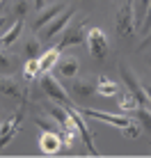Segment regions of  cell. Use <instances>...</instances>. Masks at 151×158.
<instances>
[{
    "label": "cell",
    "mask_w": 151,
    "mask_h": 158,
    "mask_svg": "<svg viewBox=\"0 0 151 158\" xmlns=\"http://www.w3.org/2000/svg\"><path fill=\"white\" fill-rule=\"evenodd\" d=\"M151 30V2H149V9H147V16H144V21H142V32L147 35V32Z\"/></svg>",
    "instance_id": "cell-24"
},
{
    "label": "cell",
    "mask_w": 151,
    "mask_h": 158,
    "mask_svg": "<svg viewBox=\"0 0 151 158\" xmlns=\"http://www.w3.org/2000/svg\"><path fill=\"white\" fill-rule=\"evenodd\" d=\"M121 133H124V135H126V138H131V140H133V138H137V135H140V133H142V124H140V122H135V119H133V122H131V124H128V126H126V128H124V131H121Z\"/></svg>",
    "instance_id": "cell-21"
},
{
    "label": "cell",
    "mask_w": 151,
    "mask_h": 158,
    "mask_svg": "<svg viewBox=\"0 0 151 158\" xmlns=\"http://www.w3.org/2000/svg\"><path fill=\"white\" fill-rule=\"evenodd\" d=\"M14 69V57L7 53V48L0 46V71L2 73H9Z\"/></svg>",
    "instance_id": "cell-19"
},
{
    "label": "cell",
    "mask_w": 151,
    "mask_h": 158,
    "mask_svg": "<svg viewBox=\"0 0 151 158\" xmlns=\"http://www.w3.org/2000/svg\"><path fill=\"white\" fill-rule=\"evenodd\" d=\"M0 92H2L5 96H12V99H25L23 94V87H21L12 76H0Z\"/></svg>",
    "instance_id": "cell-11"
},
{
    "label": "cell",
    "mask_w": 151,
    "mask_h": 158,
    "mask_svg": "<svg viewBox=\"0 0 151 158\" xmlns=\"http://www.w3.org/2000/svg\"><path fill=\"white\" fill-rule=\"evenodd\" d=\"M39 85H41V89H44V94L48 96V99H53V101L62 103V106H71V99H69L67 89H64V87L57 83V80L53 78L51 73H44V76H41Z\"/></svg>",
    "instance_id": "cell-4"
},
{
    "label": "cell",
    "mask_w": 151,
    "mask_h": 158,
    "mask_svg": "<svg viewBox=\"0 0 151 158\" xmlns=\"http://www.w3.org/2000/svg\"><path fill=\"white\" fill-rule=\"evenodd\" d=\"M121 78H124V83H126L128 87V92H133L135 94V99L140 106H149V96H147V89H144V85L137 80V76L135 71H133L128 64H121Z\"/></svg>",
    "instance_id": "cell-5"
},
{
    "label": "cell",
    "mask_w": 151,
    "mask_h": 158,
    "mask_svg": "<svg viewBox=\"0 0 151 158\" xmlns=\"http://www.w3.org/2000/svg\"><path fill=\"white\" fill-rule=\"evenodd\" d=\"M96 92H99L101 96H117V92H119V85L115 83V80L110 78V76H99V83H96Z\"/></svg>",
    "instance_id": "cell-15"
},
{
    "label": "cell",
    "mask_w": 151,
    "mask_h": 158,
    "mask_svg": "<svg viewBox=\"0 0 151 158\" xmlns=\"http://www.w3.org/2000/svg\"><path fill=\"white\" fill-rule=\"evenodd\" d=\"M147 37H149V39H151V35H147Z\"/></svg>",
    "instance_id": "cell-28"
},
{
    "label": "cell",
    "mask_w": 151,
    "mask_h": 158,
    "mask_svg": "<svg viewBox=\"0 0 151 158\" xmlns=\"http://www.w3.org/2000/svg\"><path fill=\"white\" fill-rule=\"evenodd\" d=\"M85 23H87V19H80V21H76L73 25H67L64 28V32H62V39H60V44H57V48H69V46H78L80 41L85 39Z\"/></svg>",
    "instance_id": "cell-6"
},
{
    "label": "cell",
    "mask_w": 151,
    "mask_h": 158,
    "mask_svg": "<svg viewBox=\"0 0 151 158\" xmlns=\"http://www.w3.org/2000/svg\"><path fill=\"white\" fill-rule=\"evenodd\" d=\"M35 7L37 9H44V0H35Z\"/></svg>",
    "instance_id": "cell-26"
},
{
    "label": "cell",
    "mask_w": 151,
    "mask_h": 158,
    "mask_svg": "<svg viewBox=\"0 0 151 158\" xmlns=\"http://www.w3.org/2000/svg\"><path fill=\"white\" fill-rule=\"evenodd\" d=\"M60 62V48H48L44 55L39 57V64H41V73H51L55 69V64Z\"/></svg>",
    "instance_id": "cell-13"
},
{
    "label": "cell",
    "mask_w": 151,
    "mask_h": 158,
    "mask_svg": "<svg viewBox=\"0 0 151 158\" xmlns=\"http://www.w3.org/2000/svg\"><path fill=\"white\" fill-rule=\"evenodd\" d=\"M137 106H140V103H137V99H135L133 92H126V94L121 96V101H119V110L121 112H133Z\"/></svg>",
    "instance_id": "cell-18"
},
{
    "label": "cell",
    "mask_w": 151,
    "mask_h": 158,
    "mask_svg": "<svg viewBox=\"0 0 151 158\" xmlns=\"http://www.w3.org/2000/svg\"><path fill=\"white\" fill-rule=\"evenodd\" d=\"M149 2H151V0H140V5H137V23H140V19L144 21L147 9H149Z\"/></svg>",
    "instance_id": "cell-23"
},
{
    "label": "cell",
    "mask_w": 151,
    "mask_h": 158,
    "mask_svg": "<svg viewBox=\"0 0 151 158\" xmlns=\"http://www.w3.org/2000/svg\"><path fill=\"white\" fill-rule=\"evenodd\" d=\"M149 64H151V60H149Z\"/></svg>",
    "instance_id": "cell-29"
},
{
    "label": "cell",
    "mask_w": 151,
    "mask_h": 158,
    "mask_svg": "<svg viewBox=\"0 0 151 158\" xmlns=\"http://www.w3.org/2000/svg\"><path fill=\"white\" fill-rule=\"evenodd\" d=\"M41 73V64H39V57H30L23 67V78L25 80H35V76Z\"/></svg>",
    "instance_id": "cell-17"
},
{
    "label": "cell",
    "mask_w": 151,
    "mask_h": 158,
    "mask_svg": "<svg viewBox=\"0 0 151 158\" xmlns=\"http://www.w3.org/2000/svg\"><path fill=\"white\" fill-rule=\"evenodd\" d=\"M64 5H48V7H44V9H39V14H37V19H35V23H32V28L35 30H41L46 23H51L53 19H55L60 12H64Z\"/></svg>",
    "instance_id": "cell-10"
},
{
    "label": "cell",
    "mask_w": 151,
    "mask_h": 158,
    "mask_svg": "<svg viewBox=\"0 0 151 158\" xmlns=\"http://www.w3.org/2000/svg\"><path fill=\"white\" fill-rule=\"evenodd\" d=\"M67 108H69V115L73 117L76 126H78V135H80V140H83L85 147L89 149V154H92V156H96L99 151H96V147H94V138H92V133H89V126H87V122H85L83 112H80L78 108H71V106H67Z\"/></svg>",
    "instance_id": "cell-8"
},
{
    "label": "cell",
    "mask_w": 151,
    "mask_h": 158,
    "mask_svg": "<svg viewBox=\"0 0 151 158\" xmlns=\"http://www.w3.org/2000/svg\"><path fill=\"white\" fill-rule=\"evenodd\" d=\"M144 89H147V96H149V106H151V83L144 85Z\"/></svg>",
    "instance_id": "cell-25"
},
{
    "label": "cell",
    "mask_w": 151,
    "mask_h": 158,
    "mask_svg": "<svg viewBox=\"0 0 151 158\" xmlns=\"http://www.w3.org/2000/svg\"><path fill=\"white\" fill-rule=\"evenodd\" d=\"M30 7H32V5L28 2V0H14V5H12V14H14V16H18V19H23V16L30 12Z\"/></svg>",
    "instance_id": "cell-20"
},
{
    "label": "cell",
    "mask_w": 151,
    "mask_h": 158,
    "mask_svg": "<svg viewBox=\"0 0 151 158\" xmlns=\"http://www.w3.org/2000/svg\"><path fill=\"white\" fill-rule=\"evenodd\" d=\"M25 55H30V57L39 55V39H37V37H30V39L25 41Z\"/></svg>",
    "instance_id": "cell-22"
},
{
    "label": "cell",
    "mask_w": 151,
    "mask_h": 158,
    "mask_svg": "<svg viewBox=\"0 0 151 158\" xmlns=\"http://www.w3.org/2000/svg\"><path fill=\"white\" fill-rule=\"evenodd\" d=\"M73 14H76L73 7H67L64 12H60L55 19L51 21V23L44 25V32H41V37H44V39H53V37H57L60 32H64V28L69 25V21L73 19Z\"/></svg>",
    "instance_id": "cell-7"
},
{
    "label": "cell",
    "mask_w": 151,
    "mask_h": 158,
    "mask_svg": "<svg viewBox=\"0 0 151 158\" xmlns=\"http://www.w3.org/2000/svg\"><path fill=\"white\" fill-rule=\"evenodd\" d=\"M2 25H5V19H0V35H2Z\"/></svg>",
    "instance_id": "cell-27"
},
{
    "label": "cell",
    "mask_w": 151,
    "mask_h": 158,
    "mask_svg": "<svg viewBox=\"0 0 151 158\" xmlns=\"http://www.w3.org/2000/svg\"><path fill=\"white\" fill-rule=\"evenodd\" d=\"M21 30H23V21H21V19H16V21H14L12 25H9L7 30H2V35H0V46H2V48H9L16 39H18Z\"/></svg>",
    "instance_id": "cell-12"
},
{
    "label": "cell",
    "mask_w": 151,
    "mask_h": 158,
    "mask_svg": "<svg viewBox=\"0 0 151 158\" xmlns=\"http://www.w3.org/2000/svg\"><path fill=\"white\" fill-rule=\"evenodd\" d=\"M87 48H89V55L94 60H105L108 57V51H110V44H108V37L101 28H89L87 30Z\"/></svg>",
    "instance_id": "cell-2"
},
{
    "label": "cell",
    "mask_w": 151,
    "mask_h": 158,
    "mask_svg": "<svg viewBox=\"0 0 151 158\" xmlns=\"http://www.w3.org/2000/svg\"><path fill=\"white\" fill-rule=\"evenodd\" d=\"M71 92L78 96V99H80V96L85 99V96H92L96 92V83H89V80H73Z\"/></svg>",
    "instance_id": "cell-16"
},
{
    "label": "cell",
    "mask_w": 151,
    "mask_h": 158,
    "mask_svg": "<svg viewBox=\"0 0 151 158\" xmlns=\"http://www.w3.org/2000/svg\"><path fill=\"white\" fill-rule=\"evenodd\" d=\"M137 25L140 23H137V14H135V7H133V0H128L119 9V14H117V35L131 37L137 30Z\"/></svg>",
    "instance_id": "cell-1"
},
{
    "label": "cell",
    "mask_w": 151,
    "mask_h": 158,
    "mask_svg": "<svg viewBox=\"0 0 151 158\" xmlns=\"http://www.w3.org/2000/svg\"><path fill=\"white\" fill-rule=\"evenodd\" d=\"M55 69H57V73L67 76V78H73V76L80 71V64H78L76 57H60V62L55 64Z\"/></svg>",
    "instance_id": "cell-14"
},
{
    "label": "cell",
    "mask_w": 151,
    "mask_h": 158,
    "mask_svg": "<svg viewBox=\"0 0 151 158\" xmlns=\"http://www.w3.org/2000/svg\"><path fill=\"white\" fill-rule=\"evenodd\" d=\"M62 147H64V142H62V135L57 133V131L48 128V131H44V133L39 135V149H41V154L55 156Z\"/></svg>",
    "instance_id": "cell-9"
},
{
    "label": "cell",
    "mask_w": 151,
    "mask_h": 158,
    "mask_svg": "<svg viewBox=\"0 0 151 158\" xmlns=\"http://www.w3.org/2000/svg\"><path fill=\"white\" fill-rule=\"evenodd\" d=\"M0 7H2V5H0Z\"/></svg>",
    "instance_id": "cell-30"
},
{
    "label": "cell",
    "mask_w": 151,
    "mask_h": 158,
    "mask_svg": "<svg viewBox=\"0 0 151 158\" xmlns=\"http://www.w3.org/2000/svg\"><path fill=\"white\" fill-rule=\"evenodd\" d=\"M83 115H85V117H92V119H96V122L110 124V126H115V128H119V131H124V128L128 126V124L133 122V119L128 117V112H119V115H112V112L94 110V108H85V110H83Z\"/></svg>",
    "instance_id": "cell-3"
}]
</instances>
